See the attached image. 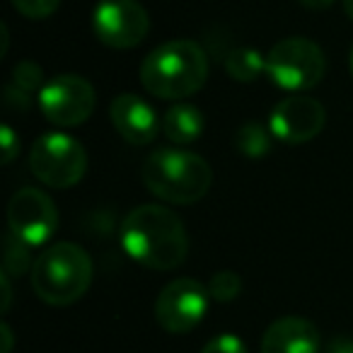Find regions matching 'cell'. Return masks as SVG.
Listing matches in <instances>:
<instances>
[{
  "label": "cell",
  "mask_w": 353,
  "mask_h": 353,
  "mask_svg": "<svg viewBox=\"0 0 353 353\" xmlns=\"http://www.w3.org/2000/svg\"><path fill=\"white\" fill-rule=\"evenodd\" d=\"M119 242L133 261L155 271L176 269L189 254V235L182 218L157 203L133 208L121 221Z\"/></svg>",
  "instance_id": "obj_1"
},
{
  "label": "cell",
  "mask_w": 353,
  "mask_h": 353,
  "mask_svg": "<svg viewBox=\"0 0 353 353\" xmlns=\"http://www.w3.org/2000/svg\"><path fill=\"white\" fill-rule=\"evenodd\" d=\"M208 56L196 41L172 39L155 46L141 63V85L160 99H187L208 80Z\"/></svg>",
  "instance_id": "obj_2"
},
{
  "label": "cell",
  "mask_w": 353,
  "mask_h": 353,
  "mask_svg": "<svg viewBox=\"0 0 353 353\" xmlns=\"http://www.w3.org/2000/svg\"><path fill=\"white\" fill-rule=\"evenodd\" d=\"M145 189L160 201L192 206L201 201L213 184V170L201 155L182 148H157L141 167Z\"/></svg>",
  "instance_id": "obj_3"
},
{
  "label": "cell",
  "mask_w": 353,
  "mask_h": 353,
  "mask_svg": "<svg viewBox=\"0 0 353 353\" xmlns=\"http://www.w3.org/2000/svg\"><path fill=\"white\" fill-rule=\"evenodd\" d=\"M92 259L75 242H56L34 259L30 276L34 293L54 307H68L88 293L92 283Z\"/></svg>",
  "instance_id": "obj_4"
},
{
  "label": "cell",
  "mask_w": 353,
  "mask_h": 353,
  "mask_svg": "<svg viewBox=\"0 0 353 353\" xmlns=\"http://www.w3.org/2000/svg\"><path fill=\"white\" fill-rule=\"evenodd\" d=\"M266 75L276 88L303 94L324 80L327 56L312 39L285 37L266 54Z\"/></svg>",
  "instance_id": "obj_5"
},
{
  "label": "cell",
  "mask_w": 353,
  "mask_h": 353,
  "mask_svg": "<svg viewBox=\"0 0 353 353\" xmlns=\"http://www.w3.org/2000/svg\"><path fill=\"white\" fill-rule=\"evenodd\" d=\"M30 170L51 189H70L88 172V152L78 138L68 133H44L30 152Z\"/></svg>",
  "instance_id": "obj_6"
},
{
  "label": "cell",
  "mask_w": 353,
  "mask_h": 353,
  "mask_svg": "<svg viewBox=\"0 0 353 353\" xmlns=\"http://www.w3.org/2000/svg\"><path fill=\"white\" fill-rule=\"evenodd\" d=\"M211 293L196 279H174L160 290L155 300V319L170 334H189L208 312Z\"/></svg>",
  "instance_id": "obj_7"
},
{
  "label": "cell",
  "mask_w": 353,
  "mask_h": 353,
  "mask_svg": "<svg viewBox=\"0 0 353 353\" xmlns=\"http://www.w3.org/2000/svg\"><path fill=\"white\" fill-rule=\"evenodd\" d=\"M97 94L83 75H56L39 90V109L54 126L73 128L85 123L94 112Z\"/></svg>",
  "instance_id": "obj_8"
},
{
  "label": "cell",
  "mask_w": 353,
  "mask_h": 353,
  "mask_svg": "<svg viewBox=\"0 0 353 353\" xmlns=\"http://www.w3.org/2000/svg\"><path fill=\"white\" fill-rule=\"evenodd\" d=\"M92 30L104 46L126 51L148 37L150 17L138 0H99L92 10Z\"/></svg>",
  "instance_id": "obj_9"
},
{
  "label": "cell",
  "mask_w": 353,
  "mask_h": 353,
  "mask_svg": "<svg viewBox=\"0 0 353 353\" xmlns=\"http://www.w3.org/2000/svg\"><path fill=\"white\" fill-rule=\"evenodd\" d=\"M8 225L30 247H44L59 230V208L41 189L25 187L8 203Z\"/></svg>",
  "instance_id": "obj_10"
},
{
  "label": "cell",
  "mask_w": 353,
  "mask_h": 353,
  "mask_svg": "<svg viewBox=\"0 0 353 353\" xmlns=\"http://www.w3.org/2000/svg\"><path fill=\"white\" fill-rule=\"evenodd\" d=\"M327 109L307 94H290L281 99L269 114V128L276 141L285 145H303L322 133Z\"/></svg>",
  "instance_id": "obj_11"
},
{
  "label": "cell",
  "mask_w": 353,
  "mask_h": 353,
  "mask_svg": "<svg viewBox=\"0 0 353 353\" xmlns=\"http://www.w3.org/2000/svg\"><path fill=\"white\" fill-rule=\"evenodd\" d=\"M109 119L117 133L131 145H148L160 131V119L150 102L131 92H123L109 104Z\"/></svg>",
  "instance_id": "obj_12"
},
{
  "label": "cell",
  "mask_w": 353,
  "mask_h": 353,
  "mask_svg": "<svg viewBox=\"0 0 353 353\" xmlns=\"http://www.w3.org/2000/svg\"><path fill=\"white\" fill-rule=\"evenodd\" d=\"M322 339L310 319L281 317L269 324L261 339V353H319Z\"/></svg>",
  "instance_id": "obj_13"
},
{
  "label": "cell",
  "mask_w": 353,
  "mask_h": 353,
  "mask_svg": "<svg viewBox=\"0 0 353 353\" xmlns=\"http://www.w3.org/2000/svg\"><path fill=\"white\" fill-rule=\"evenodd\" d=\"M203 128H206V121H203L201 109L189 102H174L162 119V131L174 145H189L199 141Z\"/></svg>",
  "instance_id": "obj_14"
},
{
  "label": "cell",
  "mask_w": 353,
  "mask_h": 353,
  "mask_svg": "<svg viewBox=\"0 0 353 353\" xmlns=\"http://www.w3.org/2000/svg\"><path fill=\"white\" fill-rule=\"evenodd\" d=\"M223 65H225L228 78H232L235 83H254L261 75H266V56L250 46L230 49Z\"/></svg>",
  "instance_id": "obj_15"
},
{
  "label": "cell",
  "mask_w": 353,
  "mask_h": 353,
  "mask_svg": "<svg viewBox=\"0 0 353 353\" xmlns=\"http://www.w3.org/2000/svg\"><path fill=\"white\" fill-rule=\"evenodd\" d=\"M274 145V133L271 128L261 126L259 121H247L237 128L235 133V148L250 160H261L271 152Z\"/></svg>",
  "instance_id": "obj_16"
},
{
  "label": "cell",
  "mask_w": 353,
  "mask_h": 353,
  "mask_svg": "<svg viewBox=\"0 0 353 353\" xmlns=\"http://www.w3.org/2000/svg\"><path fill=\"white\" fill-rule=\"evenodd\" d=\"M3 247H6V254H3V274L15 279V276H22V274H27V271H32L34 259H32L30 245H27V242H22L20 237L12 235V232H8L6 245Z\"/></svg>",
  "instance_id": "obj_17"
},
{
  "label": "cell",
  "mask_w": 353,
  "mask_h": 353,
  "mask_svg": "<svg viewBox=\"0 0 353 353\" xmlns=\"http://www.w3.org/2000/svg\"><path fill=\"white\" fill-rule=\"evenodd\" d=\"M240 290L242 279L235 271H218L208 281V293H211V300H216V303H230V300H235L240 295Z\"/></svg>",
  "instance_id": "obj_18"
},
{
  "label": "cell",
  "mask_w": 353,
  "mask_h": 353,
  "mask_svg": "<svg viewBox=\"0 0 353 353\" xmlns=\"http://www.w3.org/2000/svg\"><path fill=\"white\" fill-rule=\"evenodd\" d=\"M12 83L15 88H20L22 92L34 94L44 88V73L34 61H20V63L12 68Z\"/></svg>",
  "instance_id": "obj_19"
},
{
  "label": "cell",
  "mask_w": 353,
  "mask_h": 353,
  "mask_svg": "<svg viewBox=\"0 0 353 353\" xmlns=\"http://www.w3.org/2000/svg\"><path fill=\"white\" fill-rule=\"evenodd\" d=\"M59 6L61 0H12V8L27 20H46L59 10Z\"/></svg>",
  "instance_id": "obj_20"
},
{
  "label": "cell",
  "mask_w": 353,
  "mask_h": 353,
  "mask_svg": "<svg viewBox=\"0 0 353 353\" xmlns=\"http://www.w3.org/2000/svg\"><path fill=\"white\" fill-rule=\"evenodd\" d=\"M201 353H250V348L237 334H218L201 348Z\"/></svg>",
  "instance_id": "obj_21"
},
{
  "label": "cell",
  "mask_w": 353,
  "mask_h": 353,
  "mask_svg": "<svg viewBox=\"0 0 353 353\" xmlns=\"http://www.w3.org/2000/svg\"><path fill=\"white\" fill-rule=\"evenodd\" d=\"M0 143H3V165H10L20 155V136L15 133V128L6 123L0 128Z\"/></svg>",
  "instance_id": "obj_22"
},
{
  "label": "cell",
  "mask_w": 353,
  "mask_h": 353,
  "mask_svg": "<svg viewBox=\"0 0 353 353\" xmlns=\"http://www.w3.org/2000/svg\"><path fill=\"white\" fill-rule=\"evenodd\" d=\"M324 353H353V336H348V334H336V336L329 339Z\"/></svg>",
  "instance_id": "obj_23"
},
{
  "label": "cell",
  "mask_w": 353,
  "mask_h": 353,
  "mask_svg": "<svg viewBox=\"0 0 353 353\" xmlns=\"http://www.w3.org/2000/svg\"><path fill=\"white\" fill-rule=\"evenodd\" d=\"M0 285H3V312L10 310V300H12V288H10V276L0 274Z\"/></svg>",
  "instance_id": "obj_24"
},
{
  "label": "cell",
  "mask_w": 353,
  "mask_h": 353,
  "mask_svg": "<svg viewBox=\"0 0 353 353\" xmlns=\"http://www.w3.org/2000/svg\"><path fill=\"white\" fill-rule=\"evenodd\" d=\"M0 336H3V348H0V353H10L15 339H12V329L8 327V322L0 324Z\"/></svg>",
  "instance_id": "obj_25"
},
{
  "label": "cell",
  "mask_w": 353,
  "mask_h": 353,
  "mask_svg": "<svg viewBox=\"0 0 353 353\" xmlns=\"http://www.w3.org/2000/svg\"><path fill=\"white\" fill-rule=\"evenodd\" d=\"M298 3L307 10H329L336 0H298Z\"/></svg>",
  "instance_id": "obj_26"
},
{
  "label": "cell",
  "mask_w": 353,
  "mask_h": 353,
  "mask_svg": "<svg viewBox=\"0 0 353 353\" xmlns=\"http://www.w3.org/2000/svg\"><path fill=\"white\" fill-rule=\"evenodd\" d=\"M341 3H343V12L353 20V0H341Z\"/></svg>",
  "instance_id": "obj_27"
},
{
  "label": "cell",
  "mask_w": 353,
  "mask_h": 353,
  "mask_svg": "<svg viewBox=\"0 0 353 353\" xmlns=\"http://www.w3.org/2000/svg\"><path fill=\"white\" fill-rule=\"evenodd\" d=\"M348 70H351V78H353V44H351V51H348Z\"/></svg>",
  "instance_id": "obj_28"
}]
</instances>
